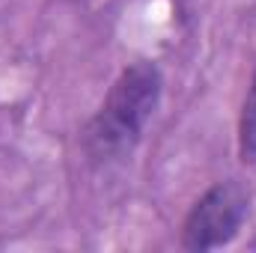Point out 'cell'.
Instances as JSON below:
<instances>
[{
	"label": "cell",
	"mask_w": 256,
	"mask_h": 253,
	"mask_svg": "<svg viewBox=\"0 0 256 253\" xmlns=\"http://www.w3.org/2000/svg\"><path fill=\"white\" fill-rule=\"evenodd\" d=\"M250 212V194L238 182H218L191 206L182 224V248L206 253L230 244L244 226Z\"/></svg>",
	"instance_id": "obj_2"
},
{
	"label": "cell",
	"mask_w": 256,
	"mask_h": 253,
	"mask_svg": "<svg viewBox=\"0 0 256 253\" xmlns=\"http://www.w3.org/2000/svg\"><path fill=\"white\" fill-rule=\"evenodd\" d=\"M164 92L161 68L149 60H137L120 72L102 110L84 131V146L96 161L126 158L140 143L149 120L158 110Z\"/></svg>",
	"instance_id": "obj_1"
},
{
	"label": "cell",
	"mask_w": 256,
	"mask_h": 253,
	"mask_svg": "<svg viewBox=\"0 0 256 253\" xmlns=\"http://www.w3.org/2000/svg\"><path fill=\"white\" fill-rule=\"evenodd\" d=\"M238 155L248 167H256V68L244 96L242 120H238Z\"/></svg>",
	"instance_id": "obj_3"
}]
</instances>
